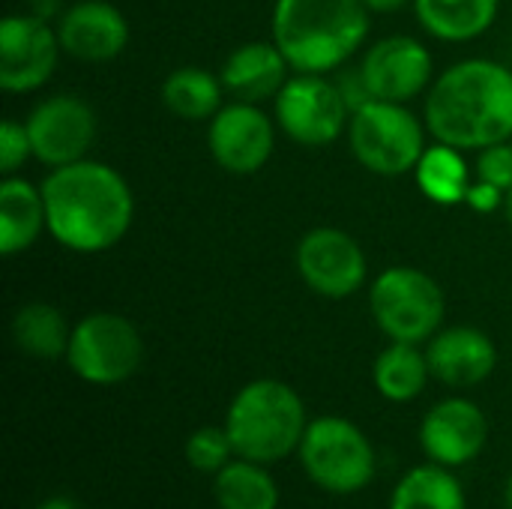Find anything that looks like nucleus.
I'll return each mask as SVG.
<instances>
[{
    "label": "nucleus",
    "instance_id": "nucleus-17",
    "mask_svg": "<svg viewBox=\"0 0 512 509\" xmlns=\"http://www.w3.org/2000/svg\"><path fill=\"white\" fill-rule=\"evenodd\" d=\"M426 357L432 378L456 390H471L489 381L498 366V348L492 336L468 324L438 330L426 342Z\"/></svg>",
    "mask_w": 512,
    "mask_h": 509
},
{
    "label": "nucleus",
    "instance_id": "nucleus-16",
    "mask_svg": "<svg viewBox=\"0 0 512 509\" xmlns=\"http://www.w3.org/2000/svg\"><path fill=\"white\" fill-rule=\"evenodd\" d=\"M54 27L63 54L84 63L117 60L129 45V21L108 0H75L57 15Z\"/></svg>",
    "mask_w": 512,
    "mask_h": 509
},
{
    "label": "nucleus",
    "instance_id": "nucleus-3",
    "mask_svg": "<svg viewBox=\"0 0 512 509\" xmlns=\"http://www.w3.org/2000/svg\"><path fill=\"white\" fill-rule=\"evenodd\" d=\"M369 15L363 0H276L270 27L294 72L330 75L366 42Z\"/></svg>",
    "mask_w": 512,
    "mask_h": 509
},
{
    "label": "nucleus",
    "instance_id": "nucleus-31",
    "mask_svg": "<svg viewBox=\"0 0 512 509\" xmlns=\"http://www.w3.org/2000/svg\"><path fill=\"white\" fill-rule=\"evenodd\" d=\"M504 198H507V192H501V189H495V186L477 180V183H471L465 204L474 207V210H480V213H495V210L504 207Z\"/></svg>",
    "mask_w": 512,
    "mask_h": 509
},
{
    "label": "nucleus",
    "instance_id": "nucleus-21",
    "mask_svg": "<svg viewBox=\"0 0 512 509\" xmlns=\"http://www.w3.org/2000/svg\"><path fill=\"white\" fill-rule=\"evenodd\" d=\"M12 342L21 354L33 357V360H66L69 351V339H72V327L66 321V315L51 306V303H24L15 315H12Z\"/></svg>",
    "mask_w": 512,
    "mask_h": 509
},
{
    "label": "nucleus",
    "instance_id": "nucleus-19",
    "mask_svg": "<svg viewBox=\"0 0 512 509\" xmlns=\"http://www.w3.org/2000/svg\"><path fill=\"white\" fill-rule=\"evenodd\" d=\"M42 231H48L42 189L30 180L9 174L0 180V252L15 258L27 252Z\"/></svg>",
    "mask_w": 512,
    "mask_h": 509
},
{
    "label": "nucleus",
    "instance_id": "nucleus-4",
    "mask_svg": "<svg viewBox=\"0 0 512 509\" xmlns=\"http://www.w3.org/2000/svg\"><path fill=\"white\" fill-rule=\"evenodd\" d=\"M222 426L240 459L276 465L300 450L309 417L291 384L258 378L237 390Z\"/></svg>",
    "mask_w": 512,
    "mask_h": 509
},
{
    "label": "nucleus",
    "instance_id": "nucleus-14",
    "mask_svg": "<svg viewBox=\"0 0 512 509\" xmlns=\"http://www.w3.org/2000/svg\"><path fill=\"white\" fill-rule=\"evenodd\" d=\"M360 72L375 99L408 105L420 93H429L435 60H432V51L420 39L396 33V36L375 42L363 54Z\"/></svg>",
    "mask_w": 512,
    "mask_h": 509
},
{
    "label": "nucleus",
    "instance_id": "nucleus-24",
    "mask_svg": "<svg viewBox=\"0 0 512 509\" xmlns=\"http://www.w3.org/2000/svg\"><path fill=\"white\" fill-rule=\"evenodd\" d=\"M213 498L219 509H279V486L267 465L234 456L213 477Z\"/></svg>",
    "mask_w": 512,
    "mask_h": 509
},
{
    "label": "nucleus",
    "instance_id": "nucleus-6",
    "mask_svg": "<svg viewBox=\"0 0 512 509\" xmlns=\"http://www.w3.org/2000/svg\"><path fill=\"white\" fill-rule=\"evenodd\" d=\"M426 120L405 102L372 99L348 120V147L354 159L378 177H402L426 153Z\"/></svg>",
    "mask_w": 512,
    "mask_h": 509
},
{
    "label": "nucleus",
    "instance_id": "nucleus-30",
    "mask_svg": "<svg viewBox=\"0 0 512 509\" xmlns=\"http://www.w3.org/2000/svg\"><path fill=\"white\" fill-rule=\"evenodd\" d=\"M336 87H339V93H342V99H345V105H348L351 114L360 111L363 105H369L375 99L372 90H369V84H366V78H363V72H360V66L357 69H342L336 75Z\"/></svg>",
    "mask_w": 512,
    "mask_h": 509
},
{
    "label": "nucleus",
    "instance_id": "nucleus-27",
    "mask_svg": "<svg viewBox=\"0 0 512 509\" xmlns=\"http://www.w3.org/2000/svg\"><path fill=\"white\" fill-rule=\"evenodd\" d=\"M183 456L192 471L216 477L237 453H234V444H231L225 426H201L186 438Z\"/></svg>",
    "mask_w": 512,
    "mask_h": 509
},
{
    "label": "nucleus",
    "instance_id": "nucleus-29",
    "mask_svg": "<svg viewBox=\"0 0 512 509\" xmlns=\"http://www.w3.org/2000/svg\"><path fill=\"white\" fill-rule=\"evenodd\" d=\"M477 180L501 189V192H510L512 189V144L510 141H501V144H492V147H483L480 156H477Z\"/></svg>",
    "mask_w": 512,
    "mask_h": 509
},
{
    "label": "nucleus",
    "instance_id": "nucleus-23",
    "mask_svg": "<svg viewBox=\"0 0 512 509\" xmlns=\"http://www.w3.org/2000/svg\"><path fill=\"white\" fill-rule=\"evenodd\" d=\"M390 509H468V498L453 468L426 462L402 474L390 495Z\"/></svg>",
    "mask_w": 512,
    "mask_h": 509
},
{
    "label": "nucleus",
    "instance_id": "nucleus-25",
    "mask_svg": "<svg viewBox=\"0 0 512 509\" xmlns=\"http://www.w3.org/2000/svg\"><path fill=\"white\" fill-rule=\"evenodd\" d=\"M162 105L180 120H213L222 108V78L204 66H180L162 81Z\"/></svg>",
    "mask_w": 512,
    "mask_h": 509
},
{
    "label": "nucleus",
    "instance_id": "nucleus-12",
    "mask_svg": "<svg viewBox=\"0 0 512 509\" xmlns=\"http://www.w3.org/2000/svg\"><path fill=\"white\" fill-rule=\"evenodd\" d=\"M207 123V147L222 171L252 177L270 162L276 150V123L261 105L234 99Z\"/></svg>",
    "mask_w": 512,
    "mask_h": 509
},
{
    "label": "nucleus",
    "instance_id": "nucleus-26",
    "mask_svg": "<svg viewBox=\"0 0 512 509\" xmlns=\"http://www.w3.org/2000/svg\"><path fill=\"white\" fill-rule=\"evenodd\" d=\"M414 177H417L420 192L441 207L465 204L468 189H471V171H468L462 150L441 144V141L426 147L423 159L414 168Z\"/></svg>",
    "mask_w": 512,
    "mask_h": 509
},
{
    "label": "nucleus",
    "instance_id": "nucleus-35",
    "mask_svg": "<svg viewBox=\"0 0 512 509\" xmlns=\"http://www.w3.org/2000/svg\"><path fill=\"white\" fill-rule=\"evenodd\" d=\"M504 216H507V222H510L512 228V189L507 192V198H504Z\"/></svg>",
    "mask_w": 512,
    "mask_h": 509
},
{
    "label": "nucleus",
    "instance_id": "nucleus-7",
    "mask_svg": "<svg viewBox=\"0 0 512 509\" xmlns=\"http://www.w3.org/2000/svg\"><path fill=\"white\" fill-rule=\"evenodd\" d=\"M369 312L375 327L390 342L423 345L429 342L447 315L441 285L420 267H387L369 288Z\"/></svg>",
    "mask_w": 512,
    "mask_h": 509
},
{
    "label": "nucleus",
    "instance_id": "nucleus-18",
    "mask_svg": "<svg viewBox=\"0 0 512 509\" xmlns=\"http://www.w3.org/2000/svg\"><path fill=\"white\" fill-rule=\"evenodd\" d=\"M288 69H291V63L285 60V54L279 51V45L273 39L270 42L255 39V42L237 45L225 57L219 78H222L225 93H231L240 102L258 105L264 99H276V93L291 78Z\"/></svg>",
    "mask_w": 512,
    "mask_h": 509
},
{
    "label": "nucleus",
    "instance_id": "nucleus-34",
    "mask_svg": "<svg viewBox=\"0 0 512 509\" xmlns=\"http://www.w3.org/2000/svg\"><path fill=\"white\" fill-rule=\"evenodd\" d=\"M33 509H78V507H75V501H69V498H63V495H54V498H45L42 504H36Z\"/></svg>",
    "mask_w": 512,
    "mask_h": 509
},
{
    "label": "nucleus",
    "instance_id": "nucleus-1",
    "mask_svg": "<svg viewBox=\"0 0 512 509\" xmlns=\"http://www.w3.org/2000/svg\"><path fill=\"white\" fill-rule=\"evenodd\" d=\"M48 234L75 255H102L132 228L135 195L126 177L108 162L78 159L51 168L39 183Z\"/></svg>",
    "mask_w": 512,
    "mask_h": 509
},
{
    "label": "nucleus",
    "instance_id": "nucleus-10",
    "mask_svg": "<svg viewBox=\"0 0 512 509\" xmlns=\"http://www.w3.org/2000/svg\"><path fill=\"white\" fill-rule=\"evenodd\" d=\"M297 273L303 285L324 300H348L354 297L369 276V261L363 246L342 228L321 225L300 237Z\"/></svg>",
    "mask_w": 512,
    "mask_h": 509
},
{
    "label": "nucleus",
    "instance_id": "nucleus-2",
    "mask_svg": "<svg viewBox=\"0 0 512 509\" xmlns=\"http://www.w3.org/2000/svg\"><path fill=\"white\" fill-rule=\"evenodd\" d=\"M423 120L435 141L462 153L510 141L512 69L489 57L453 63L432 81Z\"/></svg>",
    "mask_w": 512,
    "mask_h": 509
},
{
    "label": "nucleus",
    "instance_id": "nucleus-5",
    "mask_svg": "<svg viewBox=\"0 0 512 509\" xmlns=\"http://www.w3.org/2000/svg\"><path fill=\"white\" fill-rule=\"evenodd\" d=\"M297 456L306 477L318 489L339 498L363 492L378 471V456L369 435L348 417L336 414L309 420Z\"/></svg>",
    "mask_w": 512,
    "mask_h": 509
},
{
    "label": "nucleus",
    "instance_id": "nucleus-20",
    "mask_svg": "<svg viewBox=\"0 0 512 509\" xmlns=\"http://www.w3.org/2000/svg\"><path fill=\"white\" fill-rule=\"evenodd\" d=\"M420 27L441 42H474L498 18L501 0H411Z\"/></svg>",
    "mask_w": 512,
    "mask_h": 509
},
{
    "label": "nucleus",
    "instance_id": "nucleus-22",
    "mask_svg": "<svg viewBox=\"0 0 512 509\" xmlns=\"http://www.w3.org/2000/svg\"><path fill=\"white\" fill-rule=\"evenodd\" d=\"M429 378H432L429 357L426 351H420V345L390 342L372 363V384L393 405H405L423 396Z\"/></svg>",
    "mask_w": 512,
    "mask_h": 509
},
{
    "label": "nucleus",
    "instance_id": "nucleus-36",
    "mask_svg": "<svg viewBox=\"0 0 512 509\" xmlns=\"http://www.w3.org/2000/svg\"><path fill=\"white\" fill-rule=\"evenodd\" d=\"M504 504H507V509H512V474L507 480V489H504Z\"/></svg>",
    "mask_w": 512,
    "mask_h": 509
},
{
    "label": "nucleus",
    "instance_id": "nucleus-11",
    "mask_svg": "<svg viewBox=\"0 0 512 509\" xmlns=\"http://www.w3.org/2000/svg\"><path fill=\"white\" fill-rule=\"evenodd\" d=\"M24 126L33 144V159L48 168L87 159L96 141V111L75 93H54L36 102Z\"/></svg>",
    "mask_w": 512,
    "mask_h": 509
},
{
    "label": "nucleus",
    "instance_id": "nucleus-8",
    "mask_svg": "<svg viewBox=\"0 0 512 509\" xmlns=\"http://www.w3.org/2000/svg\"><path fill=\"white\" fill-rule=\"evenodd\" d=\"M144 363L141 330L117 312H90L72 324L66 366L93 387H117Z\"/></svg>",
    "mask_w": 512,
    "mask_h": 509
},
{
    "label": "nucleus",
    "instance_id": "nucleus-15",
    "mask_svg": "<svg viewBox=\"0 0 512 509\" xmlns=\"http://www.w3.org/2000/svg\"><path fill=\"white\" fill-rule=\"evenodd\" d=\"M420 450L444 468L471 465L489 441L486 411L471 399H444L432 405L420 423Z\"/></svg>",
    "mask_w": 512,
    "mask_h": 509
},
{
    "label": "nucleus",
    "instance_id": "nucleus-28",
    "mask_svg": "<svg viewBox=\"0 0 512 509\" xmlns=\"http://www.w3.org/2000/svg\"><path fill=\"white\" fill-rule=\"evenodd\" d=\"M30 156H33V144H30L27 126L21 120L6 117L0 123V174L3 177L15 174Z\"/></svg>",
    "mask_w": 512,
    "mask_h": 509
},
{
    "label": "nucleus",
    "instance_id": "nucleus-9",
    "mask_svg": "<svg viewBox=\"0 0 512 509\" xmlns=\"http://www.w3.org/2000/svg\"><path fill=\"white\" fill-rule=\"evenodd\" d=\"M276 126L303 147H327L342 132H348L351 111L327 75L297 72L273 99Z\"/></svg>",
    "mask_w": 512,
    "mask_h": 509
},
{
    "label": "nucleus",
    "instance_id": "nucleus-13",
    "mask_svg": "<svg viewBox=\"0 0 512 509\" xmlns=\"http://www.w3.org/2000/svg\"><path fill=\"white\" fill-rule=\"evenodd\" d=\"M60 54L57 27L45 18L21 12L0 21V87L6 93H33L45 87Z\"/></svg>",
    "mask_w": 512,
    "mask_h": 509
},
{
    "label": "nucleus",
    "instance_id": "nucleus-32",
    "mask_svg": "<svg viewBox=\"0 0 512 509\" xmlns=\"http://www.w3.org/2000/svg\"><path fill=\"white\" fill-rule=\"evenodd\" d=\"M63 12V6H60V0H33V9H30V15H36V18H54V15H60Z\"/></svg>",
    "mask_w": 512,
    "mask_h": 509
},
{
    "label": "nucleus",
    "instance_id": "nucleus-33",
    "mask_svg": "<svg viewBox=\"0 0 512 509\" xmlns=\"http://www.w3.org/2000/svg\"><path fill=\"white\" fill-rule=\"evenodd\" d=\"M408 0H363V6L369 12H381V15H390V12H399Z\"/></svg>",
    "mask_w": 512,
    "mask_h": 509
}]
</instances>
